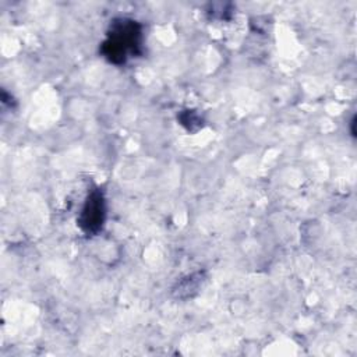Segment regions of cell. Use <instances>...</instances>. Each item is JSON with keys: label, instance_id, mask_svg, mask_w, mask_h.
<instances>
[{"label": "cell", "instance_id": "cell-1", "mask_svg": "<svg viewBox=\"0 0 357 357\" xmlns=\"http://www.w3.org/2000/svg\"><path fill=\"white\" fill-rule=\"evenodd\" d=\"M142 26L131 18H117L110 24L100 52L107 61L124 64L130 57L141 53Z\"/></svg>", "mask_w": 357, "mask_h": 357}, {"label": "cell", "instance_id": "cell-2", "mask_svg": "<svg viewBox=\"0 0 357 357\" xmlns=\"http://www.w3.org/2000/svg\"><path fill=\"white\" fill-rule=\"evenodd\" d=\"M106 219V202L103 192L99 188L92 190L81 209L78 216V226L85 234L93 236L103 227Z\"/></svg>", "mask_w": 357, "mask_h": 357}]
</instances>
